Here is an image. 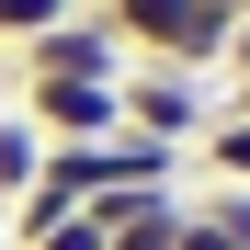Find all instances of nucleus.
Instances as JSON below:
<instances>
[{
    "mask_svg": "<svg viewBox=\"0 0 250 250\" xmlns=\"http://www.w3.org/2000/svg\"><path fill=\"white\" fill-rule=\"evenodd\" d=\"M114 103H125V125H137V137H159V148H182L193 159V137L205 125H216V80H193V68H125L114 80Z\"/></svg>",
    "mask_w": 250,
    "mask_h": 250,
    "instance_id": "f257e3e1",
    "label": "nucleus"
},
{
    "mask_svg": "<svg viewBox=\"0 0 250 250\" xmlns=\"http://www.w3.org/2000/svg\"><path fill=\"white\" fill-rule=\"evenodd\" d=\"M12 91H23L12 114H23L46 148H91V137H114V125H125L114 80H12Z\"/></svg>",
    "mask_w": 250,
    "mask_h": 250,
    "instance_id": "f03ea898",
    "label": "nucleus"
},
{
    "mask_svg": "<svg viewBox=\"0 0 250 250\" xmlns=\"http://www.w3.org/2000/svg\"><path fill=\"white\" fill-rule=\"evenodd\" d=\"M137 57L114 46V23L103 12H68V23H46L34 46H12V80H125Z\"/></svg>",
    "mask_w": 250,
    "mask_h": 250,
    "instance_id": "7ed1b4c3",
    "label": "nucleus"
},
{
    "mask_svg": "<svg viewBox=\"0 0 250 250\" xmlns=\"http://www.w3.org/2000/svg\"><path fill=\"white\" fill-rule=\"evenodd\" d=\"M91 12L114 23V46H125V57H148V68H159V57L182 46V23H193V0H91Z\"/></svg>",
    "mask_w": 250,
    "mask_h": 250,
    "instance_id": "20e7f679",
    "label": "nucleus"
},
{
    "mask_svg": "<svg viewBox=\"0 0 250 250\" xmlns=\"http://www.w3.org/2000/svg\"><path fill=\"white\" fill-rule=\"evenodd\" d=\"M193 159H205V182H239L250 193V103H216V125L193 137Z\"/></svg>",
    "mask_w": 250,
    "mask_h": 250,
    "instance_id": "39448f33",
    "label": "nucleus"
},
{
    "mask_svg": "<svg viewBox=\"0 0 250 250\" xmlns=\"http://www.w3.org/2000/svg\"><path fill=\"white\" fill-rule=\"evenodd\" d=\"M34 171H46V137H34L23 114H0V205H23V193H34Z\"/></svg>",
    "mask_w": 250,
    "mask_h": 250,
    "instance_id": "423d86ee",
    "label": "nucleus"
},
{
    "mask_svg": "<svg viewBox=\"0 0 250 250\" xmlns=\"http://www.w3.org/2000/svg\"><path fill=\"white\" fill-rule=\"evenodd\" d=\"M68 12H91V0H0V46H34V34L68 23Z\"/></svg>",
    "mask_w": 250,
    "mask_h": 250,
    "instance_id": "0eeeda50",
    "label": "nucleus"
},
{
    "mask_svg": "<svg viewBox=\"0 0 250 250\" xmlns=\"http://www.w3.org/2000/svg\"><path fill=\"white\" fill-rule=\"evenodd\" d=\"M23 250H103V216H91V205H80V216H57L46 239H23Z\"/></svg>",
    "mask_w": 250,
    "mask_h": 250,
    "instance_id": "6e6552de",
    "label": "nucleus"
},
{
    "mask_svg": "<svg viewBox=\"0 0 250 250\" xmlns=\"http://www.w3.org/2000/svg\"><path fill=\"white\" fill-rule=\"evenodd\" d=\"M205 12H228V23H250V0H205Z\"/></svg>",
    "mask_w": 250,
    "mask_h": 250,
    "instance_id": "1a4fd4ad",
    "label": "nucleus"
},
{
    "mask_svg": "<svg viewBox=\"0 0 250 250\" xmlns=\"http://www.w3.org/2000/svg\"><path fill=\"white\" fill-rule=\"evenodd\" d=\"M239 103H250V91H239Z\"/></svg>",
    "mask_w": 250,
    "mask_h": 250,
    "instance_id": "9d476101",
    "label": "nucleus"
}]
</instances>
